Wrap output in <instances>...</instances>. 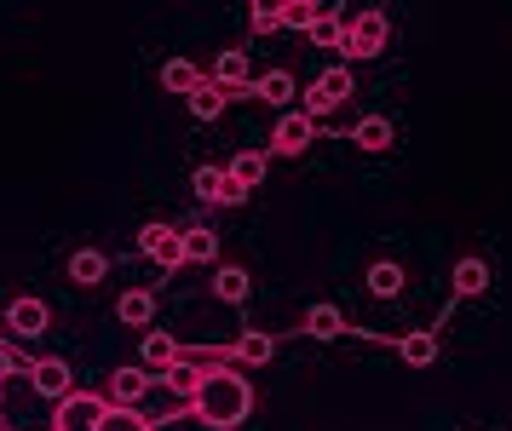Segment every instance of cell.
Returning <instances> with one entry per match:
<instances>
[{
    "label": "cell",
    "mask_w": 512,
    "mask_h": 431,
    "mask_svg": "<svg viewBox=\"0 0 512 431\" xmlns=\"http://www.w3.org/2000/svg\"><path fill=\"white\" fill-rule=\"evenodd\" d=\"M248 23H254V35H277V29H282V6H254Z\"/></svg>",
    "instance_id": "f546056e"
},
{
    "label": "cell",
    "mask_w": 512,
    "mask_h": 431,
    "mask_svg": "<svg viewBox=\"0 0 512 431\" xmlns=\"http://www.w3.org/2000/svg\"><path fill=\"white\" fill-rule=\"evenodd\" d=\"M248 409H254V386L236 374V368H219V374H208L202 380V391L190 397V414L202 420V426L213 431H231L248 420Z\"/></svg>",
    "instance_id": "6da1fadb"
},
{
    "label": "cell",
    "mask_w": 512,
    "mask_h": 431,
    "mask_svg": "<svg viewBox=\"0 0 512 431\" xmlns=\"http://www.w3.org/2000/svg\"><path fill=\"white\" fill-rule=\"evenodd\" d=\"M213 81L231 92V98L236 92H254V81H248V52H242V46H225V52L213 58Z\"/></svg>",
    "instance_id": "ba28073f"
},
{
    "label": "cell",
    "mask_w": 512,
    "mask_h": 431,
    "mask_svg": "<svg viewBox=\"0 0 512 431\" xmlns=\"http://www.w3.org/2000/svg\"><path fill=\"white\" fill-rule=\"evenodd\" d=\"M397 351H403V363H409V368L438 363V340H432L426 328H415V334H403V345H397Z\"/></svg>",
    "instance_id": "7402d4cb"
},
{
    "label": "cell",
    "mask_w": 512,
    "mask_h": 431,
    "mask_svg": "<svg viewBox=\"0 0 512 431\" xmlns=\"http://www.w3.org/2000/svg\"><path fill=\"white\" fill-rule=\"evenodd\" d=\"M0 397H6V386H0Z\"/></svg>",
    "instance_id": "1f68e13d"
},
{
    "label": "cell",
    "mask_w": 512,
    "mask_h": 431,
    "mask_svg": "<svg viewBox=\"0 0 512 431\" xmlns=\"http://www.w3.org/2000/svg\"><path fill=\"white\" fill-rule=\"evenodd\" d=\"M254 98H271V104H288V98H294V75H288V69H265V75L254 81Z\"/></svg>",
    "instance_id": "484cf974"
},
{
    "label": "cell",
    "mask_w": 512,
    "mask_h": 431,
    "mask_svg": "<svg viewBox=\"0 0 512 431\" xmlns=\"http://www.w3.org/2000/svg\"><path fill=\"white\" fill-rule=\"evenodd\" d=\"M311 41L328 46V52H346V23H340V12H323L317 29H311Z\"/></svg>",
    "instance_id": "83f0119b"
},
{
    "label": "cell",
    "mask_w": 512,
    "mask_h": 431,
    "mask_svg": "<svg viewBox=\"0 0 512 431\" xmlns=\"http://www.w3.org/2000/svg\"><path fill=\"white\" fill-rule=\"evenodd\" d=\"M265 167H271V161H265V150H242V156L231 161V179L242 184V190H254V184L265 179Z\"/></svg>",
    "instance_id": "4316f807"
},
{
    "label": "cell",
    "mask_w": 512,
    "mask_h": 431,
    "mask_svg": "<svg viewBox=\"0 0 512 431\" xmlns=\"http://www.w3.org/2000/svg\"><path fill=\"white\" fill-rule=\"evenodd\" d=\"M116 317L127 322V328H150V317H156V299L144 294V288H133V294L116 299Z\"/></svg>",
    "instance_id": "d6986e66"
},
{
    "label": "cell",
    "mask_w": 512,
    "mask_h": 431,
    "mask_svg": "<svg viewBox=\"0 0 512 431\" xmlns=\"http://www.w3.org/2000/svg\"><path fill=\"white\" fill-rule=\"evenodd\" d=\"M144 391H150V368H116V374H110V397H116V409H139Z\"/></svg>",
    "instance_id": "7c38bea8"
},
{
    "label": "cell",
    "mask_w": 512,
    "mask_h": 431,
    "mask_svg": "<svg viewBox=\"0 0 512 431\" xmlns=\"http://www.w3.org/2000/svg\"><path fill=\"white\" fill-rule=\"evenodd\" d=\"M104 271H110V259H104L98 248L70 253V282H81V288H93V282H104Z\"/></svg>",
    "instance_id": "e0dca14e"
},
{
    "label": "cell",
    "mask_w": 512,
    "mask_h": 431,
    "mask_svg": "<svg viewBox=\"0 0 512 431\" xmlns=\"http://www.w3.org/2000/svg\"><path fill=\"white\" fill-rule=\"evenodd\" d=\"M29 386L41 391V397H58V403H64V397H70V363H64V357H41V363H35V374H29Z\"/></svg>",
    "instance_id": "30bf717a"
},
{
    "label": "cell",
    "mask_w": 512,
    "mask_h": 431,
    "mask_svg": "<svg viewBox=\"0 0 512 431\" xmlns=\"http://www.w3.org/2000/svg\"><path fill=\"white\" fill-rule=\"evenodd\" d=\"M202 81H208V75L190 64V58H167V64H162V87H167V92H179V98H190V92L202 87Z\"/></svg>",
    "instance_id": "9a60e30c"
},
{
    "label": "cell",
    "mask_w": 512,
    "mask_h": 431,
    "mask_svg": "<svg viewBox=\"0 0 512 431\" xmlns=\"http://www.w3.org/2000/svg\"><path fill=\"white\" fill-rule=\"evenodd\" d=\"M104 431H156V420L144 409H116L110 403V414H104Z\"/></svg>",
    "instance_id": "f1b7e54d"
},
{
    "label": "cell",
    "mask_w": 512,
    "mask_h": 431,
    "mask_svg": "<svg viewBox=\"0 0 512 431\" xmlns=\"http://www.w3.org/2000/svg\"><path fill=\"white\" fill-rule=\"evenodd\" d=\"M311 138H317V121H311L305 110H288L277 127H271V150H277V156H300Z\"/></svg>",
    "instance_id": "52a82bcc"
},
{
    "label": "cell",
    "mask_w": 512,
    "mask_h": 431,
    "mask_svg": "<svg viewBox=\"0 0 512 431\" xmlns=\"http://www.w3.org/2000/svg\"><path fill=\"white\" fill-rule=\"evenodd\" d=\"M484 288H489V265H484V259H455V294L478 299Z\"/></svg>",
    "instance_id": "ac0fdd59"
},
{
    "label": "cell",
    "mask_w": 512,
    "mask_h": 431,
    "mask_svg": "<svg viewBox=\"0 0 512 431\" xmlns=\"http://www.w3.org/2000/svg\"><path fill=\"white\" fill-rule=\"evenodd\" d=\"M6 328H12V334H24V340H35V334H47V328H52V311L41 305V299H12Z\"/></svg>",
    "instance_id": "9c48e42d"
},
{
    "label": "cell",
    "mask_w": 512,
    "mask_h": 431,
    "mask_svg": "<svg viewBox=\"0 0 512 431\" xmlns=\"http://www.w3.org/2000/svg\"><path fill=\"white\" fill-rule=\"evenodd\" d=\"M351 98V69L346 64H328L311 87H305V115L317 121V115H328V110H340Z\"/></svg>",
    "instance_id": "7a4b0ae2"
},
{
    "label": "cell",
    "mask_w": 512,
    "mask_h": 431,
    "mask_svg": "<svg viewBox=\"0 0 512 431\" xmlns=\"http://www.w3.org/2000/svg\"><path fill=\"white\" fill-rule=\"evenodd\" d=\"M104 414H110L104 397H93V391H70V397L58 403L52 431H104Z\"/></svg>",
    "instance_id": "3957f363"
},
{
    "label": "cell",
    "mask_w": 512,
    "mask_h": 431,
    "mask_svg": "<svg viewBox=\"0 0 512 431\" xmlns=\"http://www.w3.org/2000/svg\"><path fill=\"white\" fill-rule=\"evenodd\" d=\"M386 35H392V23H386V12H357V18L346 23V58H374L380 46H386Z\"/></svg>",
    "instance_id": "5b68a950"
},
{
    "label": "cell",
    "mask_w": 512,
    "mask_h": 431,
    "mask_svg": "<svg viewBox=\"0 0 512 431\" xmlns=\"http://www.w3.org/2000/svg\"><path fill=\"white\" fill-rule=\"evenodd\" d=\"M213 294L225 299V305H242V299H248V271H242V265H219V271H213Z\"/></svg>",
    "instance_id": "ffe728a7"
},
{
    "label": "cell",
    "mask_w": 512,
    "mask_h": 431,
    "mask_svg": "<svg viewBox=\"0 0 512 431\" xmlns=\"http://www.w3.org/2000/svg\"><path fill=\"white\" fill-rule=\"evenodd\" d=\"M179 357H185V345L173 340V334H162V328H156V334H144V368H156L162 380L179 368Z\"/></svg>",
    "instance_id": "8fae6325"
},
{
    "label": "cell",
    "mask_w": 512,
    "mask_h": 431,
    "mask_svg": "<svg viewBox=\"0 0 512 431\" xmlns=\"http://www.w3.org/2000/svg\"><path fill=\"white\" fill-rule=\"evenodd\" d=\"M190 184H196V196H202L208 207H242L248 202V190L231 179V167H196Z\"/></svg>",
    "instance_id": "8992f818"
},
{
    "label": "cell",
    "mask_w": 512,
    "mask_h": 431,
    "mask_svg": "<svg viewBox=\"0 0 512 431\" xmlns=\"http://www.w3.org/2000/svg\"><path fill=\"white\" fill-rule=\"evenodd\" d=\"M340 328H346V322H340V305H311V311H305V334H311V340H334Z\"/></svg>",
    "instance_id": "cb8c5ba5"
},
{
    "label": "cell",
    "mask_w": 512,
    "mask_h": 431,
    "mask_svg": "<svg viewBox=\"0 0 512 431\" xmlns=\"http://www.w3.org/2000/svg\"><path fill=\"white\" fill-rule=\"evenodd\" d=\"M363 282H369V294H374V299H397V294H403V271H397L392 259H380V265H374Z\"/></svg>",
    "instance_id": "d4e9b609"
},
{
    "label": "cell",
    "mask_w": 512,
    "mask_h": 431,
    "mask_svg": "<svg viewBox=\"0 0 512 431\" xmlns=\"http://www.w3.org/2000/svg\"><path fill=\"white\" fill-rule=\"evenodd\" d=\"M351 138H357L363 150H392V121H386V115H363V121L351 127Z\"/></svg>",
    "instance_id": "44dd1931"
},
{
    "label": "cell",
    "mask_w": 512,
    "mask_h": 431,
    "mask_svg": "<svg viewBox=\"0 0 512 431\" xmlns=\"http://www.w3.org/2000/svg\"><path fill=\"white\" fill-rule=\"evenodd\" d=\"M225 104H231V92L219 87V81H202V87L190 92V115H196V121H219V115H225Z\"/></svg>",
    "instance_id": "5bb4252c"
},
{
    "label": "cell",
    "mask_w": 512,
    "mask_h": 431,
    "mask_svg": "<svg viewBox=\"0 0 512 431\" xmlns=\"http://www.w3.org/2000/svg\"><path fill=\"white\" fill-rule=\"evenodd\" d=\"M231 357H236V363H248V368H265L271 357H277V340H271L265 328H248V334L231 345Z\"/></svg>",
    "instance_id": "4fadbf2b"
},
{
    "label": "cell",
    "mask_w": 512,
    "mask_h": 431,
    "mask_svg": "<svg viewBox=\"0 0 512 431\" xmlns=\"http://www.w3.org/2000/svg\"><path fill=\"white\" fill-rule=\"evenodd\" d=\"M6 368H12V357H6V351H0V386H6Z\"/></svg>",
    "instance_id": "4dcf8cb0"
},
{
    "label": "cell",
    "mask_w": 512,
    "mask_h": 431,
    "mask_svg": "<svg viewBox=\"0 0 512 431\" xmlns=\"http://www.w3.org/2000/svg\"><path fill=\"white\" fill-rule=\"evenodd\" d=\"M139 248L162 265V271H179L185 265V230H173L167 219H150V225L139 230Z\"/></svg>",
    "instance_id": "277c9868"
},
{
    "label": "cell",
    "mask_w": 512,
    "mask_h": 431,
    "mask_svg": "<svg viewBox=\"0 0 512 431\" xmlns=\"http://www.w3.org/2000/svg\"><path fill=\"white\" fill-rule=\"evenodd\" d=\"M328 6H317V0H282V29H317V18H323Z\"/></svg>",
    "instance_id": "603a6c76"
},
{
    "label": "cell",
    "mask_w": 512,
    "mask_h": 431,
    "mask_svg": "<svg viewBox=\"0 0 512 431\" xmlns=\"http://www.w3.org/2000/svg\"><path fill=\"white\" fill-rule=\"evenodd\" d=\"M213 259H219V230L190 225L185 230V265H213Z\"/></svg>",
    "instance_id": "2e32d148"
}]
</instances>
